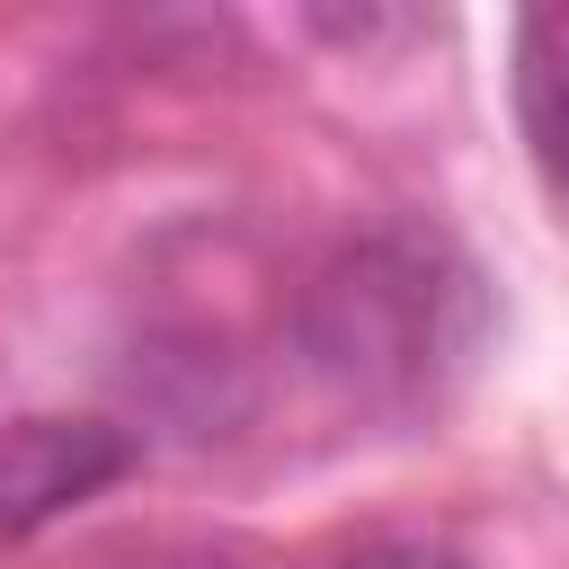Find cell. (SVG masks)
Instances as JSON below:
<instances>
[{
  "label": "cell",
  "mask_w": 569,
  "mask_h": 569,
  "mask_svg": "<svg viewBox=\"0 0 569 569\" xmlns=\"http://www.w3.org/2000/svg\"><path fill=\"white\" fill-rule=\"evenodd\" d=\"M142 462V445L116 418H9L0 427V542H27L44 525H62L71 507H89L98 489H116Z\"/></svg>",
  "instance_id": "obj_2"
},
{
  "label": "cell",
  "mask_w": 569,
  "mask_h": 569,
  "mask_svg": "<svg viewBox=\"0 0 569 569\" xmlns=\"http://www.w3.org/2000/svg\"><path fill=\"white\" fill-rule=\"evenodd\" d=\"M516 124L533 142V169L569 204V9H533L516 27Z\"/></svg>",
  "instance_id": "obj_3"
},
{
  "label": "cell",
  "mask_w": 569,
  "mask_h": 569,
  "mask_svg": "<svg viewBox=\"0 0 569 569\" xmlns=\"http://www.w3.org/2000/svg\"><path fill=\"white\" fill-rule=\"evenodd\" d=\"M338 569H462V560H445L427 542H373V551H347Z\"/></svg>",
  "instance_id": "obj_4"
},
{
  "label": "cell",
  "mask_w": 569,
  "mask_h": 569,
  "mask_svg": "<svg viewBox=\"0 0 569 569\" xmlns=\"http://www.w3.org/2000/svg\"><path fill=\"white\" fill-rule=\"evenodd\" d=\"M124 569H231L222 551H151V560H124Z\"/></svg>",
  "instance_id": "obj_5"
},
{
  "label": "cell",
  "mask_w": 569,
  "mask_h": 569,
  "mask_svg": "<svg viewBox=\"0 0 569 569\" xmlns=\"http://www.w3.org/2000/svg\"><path fill=\"white\" fill-rule=\"evenodd\" d=\"M471 329H480L471 276L436 240H409V231L338 249L293 311L302 356L347 400H427L436 373L462 365Z\"/></svg>",
  "instance_id": "obj_1"
}]
</instances>
